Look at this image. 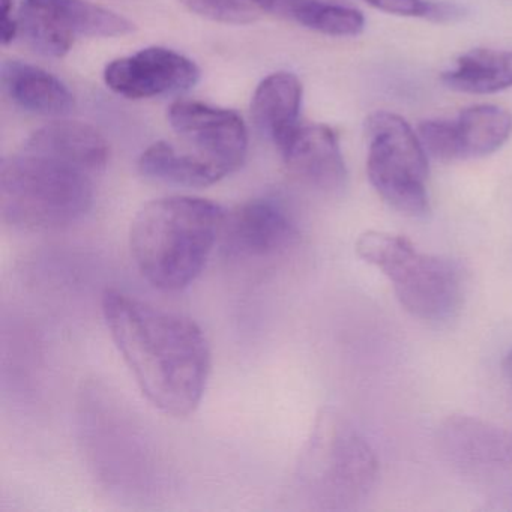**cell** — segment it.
I'll return each instance as SVG.
<instances>
[{
	"label": "cell",
	"instance_id": "14",
	"mask_svg": "<svg viewBox=\"0 0 512 512\" xmlns=\"http://www.w3.org/2000/svg\"><path fill=\"white\" fill-rule=\"evenodd\" d=\"M71 37L116 38L134 32V23L89 0H23Z\"/></svg>",
	"mask_w": 512,
	"mask_h": 512
},
{
	"label": "cell",
	"instance_id": "12",
	"mask_svg": "<svg viewBox=\"0 0 512 512\" xmlns=\"http://www.w3.org/2000/svg\"><path fill=\"white\" fill-rule=\"evenodd\" d=\"M302 83L295 74H271L257 86L251 116L259 133L283 152L299 130Z\"/></svg>",
	"mask_w": 512,
	"mask_h": 512
},
{
	"label": "cell",
	"instance_id": "23",
	"mask_svg": "<svg viewBox=\"0 0 512 512\" xmlns=\"http://www.w3.org/2000/svg\"><path fill=\"white\" fill-rule=\"evenodd\" d=\"M2 20H0V37L2 44L8 46L16 40L20 34L19 17L13 16V0H2V8H0Z\"/></svg>",
	"mask_w": 512,
	"mask_h": 512
},
{
	"label": "cell",
	"instance_id": "6",
	"mask_svg": "<svg viewBox=\"0 0 512 512\" xmlns=\"http://www.w3.org/2000/svg\"><path fill=\"white\" fill-rule=\"evenodd\" d=\"M367 175L380 197L395 211L424 217L428 202L427 151L406 119L376 112L365 121Z\"/></svg>",
	"mask_w": 512,
	"mask_h": 512
},
{
	"label": "cell",
	"instance_id": "19",
	"mask_svg": "<svg viewBox=\"0 0 512 512\" xmlns=\"http://www.w3.org/2000/svg\"><path fill=\"white\" fill-rule=\"evenodd\" d=\"M20 34L35 52L49 58H64L73 49L74 40L31 5L23 2L19 14Z\"/></svg>",
	"mask_w": 512,
	"mask_h": 512
},
{
	"label": "cell",
	"instance_id": "22",
	"mask_svg": "<svg viewBox=\"0 0 512 512\" xmlns=\"http://www.w3.org/2000/svg\"><path fill=\"white\" fill-rule=\"evenodd\" d=\"M376 10L403 17H421L433 20L436 17L437 2L431 0H364Z\"/></svg>",
	"mask_w": 512,
	"mask_h": 512
},
{
	"label": "cell",
	"instance_id": "5",
	"mask_svg": "<svg viewBox=\"0 0 512 512\" xmlns=\"http://www.w3.org/2000/svg\"><path fill=\"white\" fill-rule=\"evenodd\" d=\"M376 476L370 443L343 416L323 410L299 464L308 494L325 508H350L368 496Z\"/></svg>",
	"mask_w": 512,
	"mask_h": 512
},
{
	"label": "cell",
	"instance_id": "21",
	"mask_svg": "<svg viewBox=\"0 0 512 512\" xmlns=\"http://www.w3.org/2000/svg\"><path fill=\"white\" fill-rule=\"evenodd\" d=\"M185 4L200 16L227 25H245L256 19L251 0H185Z\"/></svg>",
	"mask_w": 512,
	"mask_h": 512
},
{
	"label": "cell",
	"instance_id": "16",
	"mask_svg": "<svg viewBox=\"0 0 512 512\" xmlns=\"http://www.w3.org/2000/svg\"><path fill=\"white\" fill-rule=\"evenodd\" d=\"M448 88L473 95L496 94L512 88V50L475 49L464 53L443 73Z\"/></svg>",
	"mask_w": 512,
	"mask_h": 512
},
{
	"label": "cell",
	"instance_id": "1",
	"mask_svg": "<svg viewBox=\"0 0 512 512\" xmlns=\"http://www.w3.org/2000/svg\"><path fill=\"white\" fill-rule=\"evenodd\" d=\"M101 305L110 337L149 403L172 418L196 412L212 367L203 329L118 289H107Z\"/></svg>",
	"mask_w": 512,
	"mask_h": 512
},
{
	"label": "cell",
	"instance_id": "3",
	"mask_svg": "<svg viewBox=\"0 0 512 512\" xmlns=\"http://www.w3.org/2000/svg\"><path fill=\"white\" fill-rule=\"evenodd\" d=\"M94 175L49 155L20 149L0 166V212L23 232L64 230L94 205Z\"/></svg>",
	"mask_w": 512,
	"mask_h": 512
},
{
	"label": "cell",
	"instance_id": "11",
	"mask_svg": "<svg viewBox=\"0 0 512 512\" xmlns=\"http://www.w3.org/2000/svg\"><path fill=\"white\" fill-rule=\"evenodd\" d=\"M26 151L49 155L97 176L106 170L110 148L106 137L85 122L55 121L29 136Z\"/></svg>",
	"mask_w": 512,
	"mask_h": 512
},
{
	"label": "cell",
	"instance_id": "25",
	"mask_svg": "<svg viewBox=\"0 0 512 512\" xmlns=\"http://www.w3.org/2000/svg\"><path fill=\"white\" fill-rule=\"evenodd\" d=\"M505 373L508 376V379L511 380L512 383V350L509 352V355L506 356L505 359Z\"/></svg>",
	"mask_w": 512,
	"mask_h": 512
},
{
	"label": "cell",
	"instance_id": "9",
	"mask_svg": "<svg viewBox=\"0 0 512 512\" xmlns=\"http://www.w3.org/2000/svg\"><path fill=\"white\" fill-rule=\"evenodd\" d=\"M169 122L197 155L217 164L229 175L244 166L248 131L241 116L233 110L179 100L170 106Z\"/></svg>",
	"mask_w": 512,
	"mask_h": 512
},
{
	"label": "cell",
	"instance_id": "8",
	"mask_svg": "<svg viewBox=\"0 0 512 512\" xmlns=\"http://www.w3.org/2000/svg\"><path fill=\"white\" fill-rule=\"evenodd\" d=\"M199 80L196 62L166 47H148L116 59L104 71L107 88L128 100L184 94Z\"/></svg>",
	"mask_w": 512,
	"mask_h": 512
},
{
	"label": "cell",
	"instance_id": "10",
	"mask_svg": "<svg viewBox=\"0 0 512 512\" xmlns=\"http://www.w3.org/2000/svg\"><path fill=\"white\" fill-rule=\"evenodd\" d=\"M281 155L290 173L308 187L323 193H338L346 187L347 169L340 143L326 125H301Z\"/></svg>",
	"mask_w": 512,
	"mask_h": 512
},
{
	"label": "cell",
	"instance_id": "15",
	"mask_svg": "<svg viewBox=\"0 0 512 512\" xmlns=\"http://www.w3.org/2000/svg\"><path fill=\"white\" fill-rule=\"evenodd\" d=\"M145 178L187 188H206L229 176L226 170L196 152L178 151L169 142L149 146L139 158Z\"/></svg>",
	"mask_w": 512,
	"mask_h": 512
},
{
	"label": "cell",
	"instance_id": "24",
	"mask_svg": "<svg viewBox=\"0 0 512 512\" xmlns=\"http://www.w3.org/2000/svg\"><path fill=\"white\" fill-rule=\"evenodd\" d=\"M251 2L260 10L292 19L293 11H295L299 0H251Z\"/></svg>",
	"mask_w": 512,
	"mask_h": 512
},
{
	"label": "cell",
	"instance_id": "13",
	"mask_svg": "<svg viewBox=\"0 0 512 512\" xmlns=\"http://www.w3.org/2000/svg\"><path fill=\"white\" fill-rule=\"evenodd\" d=\"M0 79L7 97L32 115L65 116L74 109V95L68 86L43 68L5 61Z\"/></svg>",
	"mask_w": 512,
	"mask_h": 512
},
{
	"label": "cell",
	"instance_id": "2",
	"mask_svg": "<svg viewBox=\"0 0 512 512\" xmlns=\"http://www.w3.org/2000/svg\"><path fill=\"white\" fill-rule=\"evenodd\" d=\"M227 211L202 197L170 196L146 203L130 227V251L155 289L181 292L202 274L220 242Z\"/></svg>",
	"mask_w": 512,
	"mask_h": 512
},
{
	"label": "cell",
	"instance_id": "18",
	"mask_svg": "<svg viewBox=\"0 0 512 512\" xmlns=\"http://www.w3.org/2000/svg\"><path fill=\"white\" fill-rule=\"evenodd\" d=\"M293 22L328 37H356L365 28L361 11L322 0H299L292 14Z\"/></svg>",
	"mask_w": 512,
	"mask_h": 512
},
{
	"label": "cell",
	"instance_id": "20",
	"mask_svg": "<svg viewBox=\"0 0 512 512\" xmlns=\"http://www.w3.org/2000/svg\"><path fill=\"white\" fill-rule=\"evenodd\" d=\"M418 136L425 151L440 161L463 160L455 121L430 119L418 125Z\"/></svg>",
	"mask_w": 512,
	"mask_h": 512
},
{
	"label": "cell",
	"instance_id": "17",
	"mask_svg": "<svg viewBox=\"0 0 512 512\" xmlns=\"http://www.w3.org/2000/svg\"><path fill=\"white\" fill-rule=\"evenodd\" d=\"M455 127L463 160L487 157L511 137L512 115L502 107L478 104L461 110Z\"/></svg>",
	"mask_w": 512,
	"mask_h": 512
},
{
	"label": "cell",
	"instance_id": "7",
	"mask_svg": "<svg viewBox=\"0 0 512 512\" xmlns=\"http://www.w3.org/2000/svg\"><path fill=\"white\" fill-rule=\"evenodd\" d=\"M298 239V224L286 203L263 196L227 211L220 244L229 257L265 259L289 250Z\"/></svg>",
	"mask_w": 512,
	"mask_h": 512
},
{
	"label": "cell",
	"instance_id": "4",
	"mask_svg": "<svg viewBox=\"0 0 512 512\" xmlns=\"http://www.w3.org/2000/svg\"><path fill=\"white\" fill-rule=\"evenodd\" d=\"M356 253L382 271L404 310L416 319L439 325L460 311L464 280L454 260L424 253L404 236L379 230L362 233Z\"/></svg>",
	"mask_w": 512,
	"mask_h": 512
}]
</instances>
